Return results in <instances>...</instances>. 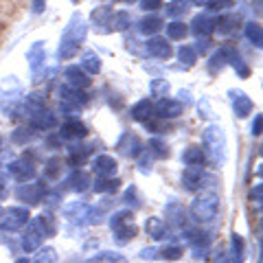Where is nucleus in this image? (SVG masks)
<instances>
[{"label":"nucleus","mask_w":263,"mask_h":263,"mask_svg":"<svg viewBox=\"0 0 263 263\" xmlns=\"http://www.w3.org/2000/svg\"><path fill=\"white\" fill-rule=\"evenodd\" d=\"M197 110H200V117H211V108H209L206 99H202V101L197 103Z\"/></svg>","instance_id":"13d9d810"},{"label":"nucleus","mask_w":263,"mask_h":263,"mask_svg":"<svg viewBox=\"0 0 263 263\" xmlns=\"http://www.w3.org/2000/svg\"><path fill=\"white\" fill-rule=\"evenodd\" d=\"M180 180H182V189L184 191H202V189H206L209 182L213 184L215 182V176L206 174V169L204 167H186L182 171V176H180Z\"/></svg>","instance_id":"6e6552de"},{"label":"nucleus","mask_w":263,"mask_h":263,"mask_svg":"<svg viewBox=\"0 0 263 263\" xmlns=\"http://www.w3.org/2000/svg\"><path fill=\"white\" fill-rule=\"evenodd\" d=\"M112 15H114V9L108 5H99L92 9L90 13V22L97 33H110V22H112Z\"/></svg>","instance_id":"4be33fe9"},{"label":"nucleus","mask_w":263,"mask_h":263,"mask_svg":"<svg viewBox=\"0 0 263 263\" xmlns=\"http://www.w3.org/2000/svg\"><path fill=\"white\" fill-rule=\"evenodd\" d=\"M92 171L97 178H117V171H119V162L114 156L108 154H99L97 158L92 160Z\"/></svg>","instance_id":"aec40b11"},{"label":"nucleus","mask_w":263,"mask_h":263,"mask_svg":"<svg viewBox=\"0 0 263 263\" xmlns=\"http://www.w3.org/2000/svg\"><path fill=\"white\" fill-rule=\"evenodd\" d=\"M250 202H252V206L261 209V184H254L250 189Z\"/></svg>","instance_id":"5fc2aeb1"},{"label":"nucleus","mask_w":263,"mask_h":263,"mask_svg":"<svg viewBox=\"0 0 263 263\" xmlns=\"http://www.w3.org/2000/svg\"><path fill=\"white\" fill-rule=\"evenodd\" d=\"M57 97H60V110L64 114H77L81 108H86L88 105V95L84 90H77V88H70V86H60L57 88Z\"/></svg>","instance_id":"423d86ee"},{"label":"nucleus","mask_w":263,"mask_h":263,"mask_svg":"<svg viewBox=\"0 0 263 263\" xmlns=\"http://www.w3.org/2000/svg\"><path fill=\"white\" fill-rule=\"evenodd\" d=\"M117 149H119V154L136 160L138 156L143 154V143H141V138H138L136 134H132V132H123L119 143H117Z\"/></svg>","instance_id":"a211bd4d"},{"label":"nucleus","mask_w":263,"mask_h":263,"mask_svg":"<svg viewBox=\"0 0 263 263\" xmlns=\"http://www.w3.org/2000/svg\"><path fill=\"white\" fill-rule=\"evenodd\" d=\"M243 33H246V37H248V42L252 46L261 48V44H263V31H261L259 22H246L243 24Z\"/></svg>","instance_id":"ea45409f"},{"label":"nucleus","mask_w":263,"mask_h":263,"mask_svg":"<svg viewBox=\"0 0 263 263\" xmlns=\"http://www.w3.org/2000/svg\"><path fill=\"white\" fill-rule=\"evenodd\" d=\"M22 95V86L15 77H5L0 81V105H3L5 117H11L15 110V103L20 101Z\"/></svg>","instance_id":"0eeeda50"},{"label":"nucleus","mask_w":263,"mask_h":263,"mask_svg":"<svg viewBox=\"0 0 263 263\" xmlns=\"http://www.w3.org/2000/svg\"><path fill=\"white\" fill-rule=\"evenodd\" d=\"M202 141H204V154H206V160H211L215 167H221L226 162V156H228V143H226V134L221 125H209L202 134Z\"/></svg>","instance_id":"7ed1b4c3"},{"label":"nucleus","mask_w":263,"mask_h":263,"mask_svg":"<svg viewBox=\"0 0 263 263\" xmlns=\"http://www.w3.org/2000/svg\"><path fill=\"white\" fill-rule=\"evenodd\" d=\"M33 129L31 127H18V129H13V134H11V141L15 143V145H27V143H31L33 141Z\"/></svg>","instance_id":"de8ad7c7"},{"label":"nucleus","mask_w":263,"mask_h":263,"mask_svg":"<svg viewBox=\"0 0 263 263\" xmlns=\"http://www.w3.org/2000/svg\"><path fill=\"white\" fill-rule=\"evenodd\" d=\"M64 79H66V86L77 88V90H86V88L92 86V79H90V75H86L79 66H68V68L64 70Z\"/></svg>","instance_id":"393cba45"},{"label":"nucleus","mask_w":263,"mask_h":263,"mask_svg":"<svg viewBox=\"0 0 263 263\" xmlns=\"http://www.w3.org/2000/svg\"><path fill=\"white\" fill-rule=\"evenodd\" d=\"M261 123H263V117L261 114H257V117H254V121H252V136H261Z\"/></svg>","instance_id":"4d7b16f0"},{"label":"nucleus","mask_w":263,"mask_h":263,"mask_svg":"<svg viewBox=\"0 0 263 263\" xmlns=\"http://www.w3.org/2000/svg\"><path fill=\"white\" fill-rule=\"evenodd\" d=\"M184 114V103L178 101V99H158V103L154 105V117H158L162 121H171V119H178Z\"/></svg>","instance_id":"2eb2a0df"},{"label":"nucleus","mask_w":263,"mask_h":263,"mask_svg":"<svg viewBox=\"0 0 263 263\" xmlns=\"http://www.w3.org/2000/svg\"><path fill=\"white\" fill-rule=\"evenodd\" d=\"M138 7H141L145 13H156V9L162 7V0H138Z\"/></svg>","instance_id":"3c124183"},{"label":"nucleus","mask_w":263,"mask_h":263,"mask_svg":"<svg viewBox=\"0 0 263 263\" xmlns=\"http://www.w3.org/2000/svg\"><path fill=\"white\" fill-rule=\"evenodd\" d=\"M24 112L29 114V127L31 129L48 132V129L57 127V117H55L51 110H46L44 105H42V108H29V110H24Z\"/></svg>","instance_id":"ddd939ff"},{"label":"nucleus","mask_w":263,"mask_h":263,"mask_svg":"<svg viewBox=\"0 0 263 263\" xmlns=\"http://www.w3.org/2000/svg\"><path fill=\"white\" fill-rule=\"evenodd\" d=\"M186 241L191 246V250L197 259H202L204 254L209 252V246H211V233L206 230H200V228H186Z\"/></svg>","instance_id":"dca6fc26"},{"label":"nucleus","mask_w":263,"mask_h":263,"mask_svg":"<svg viewBox=\"0 0 263 263\" xmlns=\"http://www.w3.org/2000/svg\"><path fill=\"white\" fill-rule=\"evenodd\" d=\"M3 213H5V209H3V204H0V217H3Z\"/></svg>","instance_id":"69168bd1"},{"label":"nucleus","mask_w":263,"mask_h":263,"mask_svg":"<svg viewBox=\"0 0 263 263\" xmlns=\"http://www.w3.org/2000/svg\"><path fill=\"white\" fill-rule=\"evenodd\" d=\"M7 178H9V176L5 174V169H0V200L7 197V193H9V191H7Z\"/></svg>","instance_id":"6e6d98bb"},{"label":"nucleus","mask_w":263,"mask_h":263,"mask_svg":"<svg viewBox=\"0 0 263 263\" xmlns=\"http://www.w3.org/2000/svg\"><path fill=\"white\" fill-rule=\"evenodd\" d=\"M86 35H88V24L84 20V15L75 11L70 15L68 24H66L64 31H62L57 57H60V60H72V57L79 53V46L84 44Z\"/></svg>","instance_id":"f257e3e1"},{"label":"nucleus","mask_w":263,"mask_h":263,"mask_svg":"<svg viewBox=\"0 0 263 263\" xmlns=\"http://www.w3.org/2000/svg\"><path fill=\"white\" fill-rule=\"evenodd\" d=\"M217 213H219V195L213 189H202L193 197L191 206H189V215L197 224H211L217 217Z\"/></svg>","instance_id":"f03ea898"},{"label":"nucleus","mask_w":263,"mask_h":263,"mask_svg":"<svg viewBox=\"0 0 263 263\" xmlns=\"http://www.w3.org/2000/svg\"><path fill=\"white\" fill-rule=\"evenodd\" d=\"M145 53L149 57H154V60H169V57L174 55V48H171L167 37L154 35L145 42Z\"/></svg>","instance_id":"6ab92c4d"},{"label":"nucleus","mask_w":263,"mask_h":263,"mask_svg":"<svg viewBox=\"0 0 263 263\" xmlns=\"http://www.w3.org/2000/svg\"><path fill=\"white\" fill-rule=\"evenodd\" d=\"M121 186L119 178H97L92 182V189L97 193H117Z\"/></svg>","instance_id":"a19ab883"},{"label":"nucleus","mask_w":263,"mask_h":263,"mask_svg":"<svg viewBox=\"0 0 263 263\" xmlns=\"http://www.w3.org/2000/svg\"><path fill=\"white\" fill-rule=\"evenodd\" d=\"M62 171H64V162H62V158L53 156V158H48V160L44 162L42 178L46 180V182H57V180L62 178Z\"/></svg>","instance_id":"473e14b6"},{"label":"nucleus","mask_w":263,"mask_h":263,"mask_svg":"<svg viewBox=\"0 0 263 263\" xmlns=\"http://www.w3.org/2000/svg\"><path fill=\"white\" fill-rule=\"evenodd\" d=\"M191 31L197 40H209V35L215 31V20H213L209 13L195 15L193 22H191Z\"/></svg>","instance_id":"a878e982"},{"label":"nucleus","mask_w":263,"mask_h":263,"mask_svg":"<svg viewBox=\"0 0 263 263\" xmlns=\"http://www.w3.org/2000/svg\"><path fill=\"white\" fill-rule=\"evenodd\" d=\"M29 221H31L29 209L11 206L3 213V217H0V230H3V233H18V230H22Z\"/></svg>","instance_id":"1a4fd4ad"},{"label":"nucleus","mask_w":263,"mask_h":263,"mask_svg":"<svg viewBox=\"0 0 263 263\" xmlns=\"http://www.w3.org/2000/svg\"><path fill=\"white\" fill-rule=\"evenodd\" d=\"M189 7H191V0H171L164 7V13H167V18L171 20H178L180 15H184L189 11Z\"/></svg>","instance_id":"58836bf2"},{"label":"nucleus","mask_w":263,"mask_h":263,"mask_svg":"<svg viewBox=\"0 0 263 263\" xmlns=\"http://www.w3.org/2000/svg\"><path fill=\"white\" fill-rule=\"evenodd\" d=\"M233 7H235V0H211L206 5V9L213 13H224L228 9H233Z\"/></svg>","instance_id":"8fccbe9b"},{"label":"nucleus","mask_w":263,"mask_h":263,"mask_svg":"<svg viewBox=\"0 0 263 263\" xmlns=\"http://www.w3.org/2000/svg\"><path fill=\"white\" fill-rule=\"evenodd\" d=\"M145 230H147V235H149L152 239H156V241L164 239V237H167V233H169L167 224H164L160 217H149V219H147V221H145Z\"/></svg>","instance_id":"c9c22d12"},{"label":"nucleus","mask_w":263,"mask_h":263,"mask_svg":"<svg viewBox=\"0 0 263 263\" xmlns=\"http://www.w3.org/2000/svg\"><path fill=\"white\" fill-rule=\"evenodd\" d=\"M70 3H72V5H77V3H79V0H70Z\"/></svg>","instance_id":"338daca9"},{"label":"nucleus","mask_w":263,"mask_h":263,"mask_svg":"<svg viewBox=\"0 0 263 263\" xmlns=\"http://www.w3.org/2000/svg\"><path fill=\"white\" fill-rule=\"evenodd\" d=\"M88 125L84 121H79L75 117H70V119H66L62 125H60V138L62 141H70V143H79V141H84V138L88 136Z\"/></svg>","instance_id":"4468645a"},{"label":"nucleus","mask_w":263,"mask_h":263,"mask_svg":"<svg viewBox=\"0 0 263 263\" xmlns=\"http://www.w3.org/2000/svg\"><path fill=\"white\" fill-rule=\"evenodd\" d=\"M101 209H95L86 202H68L62 206V215L70 221V224H99L101 217Z\"/></svg>","instance_id":"39448f33"},{"label":"nucleus","mask_w":263,"mask_h":263,"mask_svg":"<svg viewBox=\"0 0 263 263\" xmlns=\"http://www.w3.org/2000/svg\"><path fill=\"white\" fill-rule=\"evenodd\" d=\"M224 66H226V48L219 46L217 51L211 55V60H209V72H211V75H217Z\"/></svg>","instance_id":"c03bdc74"},{"label":"nucleus","mask_w":263,"mask_h":263,"mask_svg":"<svg viewBox=\"0 0 263 263\" xmlns=\"http://www.w3.org/2000/svg\"><path fill=\"white\" fill-rule=\"evenodd\" d=\"M228 257H230V263H243V259H246V241H243V237L239 233L230 235V252H228Z\"/></svg>","instance_id":"2f4dec72"},{"label":"nucleus","mask_w":263,"mask_h":263,"mask_svg":"<svg viewBox=\"0 0 263 263\" xmlns=\"http://www.w3.org/2000/svg\"><path fill=\"white\" fill-rule=\"evenodd\" d=\"M164 31H167L169 42H182V40L189 35V24L180 22V20H171L167 27H164Z\"/></svg>","instance_id":"e433bc0d"},{"label":"nucleus","mask_w":263,"mask_h":263,"mask_svg":"<svg viewBox=\"0 0 263 263\" xmlns=\"http://www.w3.org/2000/svg\"><path fill=\"white\" fill-rule=\"evenodd\" d=\"M213 263H230L228 252H226V250H219V252H215V259H213Z\"/></svg>","instance_id":"bf43d9fd"},{"label":"nucleus","mask_w":263,"mask_h":263,"mask_svg":"<svg viewBox=\"0 0 263 263\" xmlns=\"http://www.w3.org/2000/svg\"><path fill=\"white\" fill-rule=\"evenodd\" d=\"M46 195V186H44V180L42 182H24L15 189V197H18V202H24L27 206H37L40 202L44 200Z\"/></svg>","instance_id":"f8f14e48"},{"label":"nucleus","mask_w":263,"mask_h":263,"mask_svg":"<svg viewBox=\"0 0 263 263\" xmlns=\"http://www.w3.org/2000/svg\"><path fill=\"white\" fill-rule=\"evenodd\" d=\"M160 29H164V22L158 13H145L141 22H138V31L147 37H154L156 33H160Z\"/></svg>","instance_id":"c85d7f7f"},{"label":"nucleus","mask_w":263,"mask_h":263,"mask_svg":"<svg viewBox=\"0 0 263 263\" xmlns=\"http://www.w3.org/2000/svg\"><path fill=\"white\" fill-rule=\"evenodd\" d=\"M88 263H127V259L123 257L119 252H112V250H103L95 254V257H90Z\"/></svg>","instance_id":"37998d69"},{"label":"nucleus","mask_w":263,"mask_h":263,"mask_svg":"<svg viewBox=\"0 0 263 263\" xmlns=\"http://www.w3.org/2000/svg\"><path fill=\"white\" fill-rule=\"evenodd\" d=\"M24 228H27V230H24L22 237H20L22 250L27 252V254H29V252H35V250L40 248V246H42V241H44V235L40 233L37 226L33 224V221H29V224L24 226Z\"/></svg>","instance_id":"b1692460"},{"label":"nucleus","mask_w":263,"mask_h":263,"mask_svg":"<svg viewBox=\"0 0 263 263\" xmlns=\"http://www.w3.org/2000/svg\"><path fill=\"white\" fill-rule=\"evenodd\" d=\"M178 62L184 66V68H191V66L197 62V51H195V46L191 44H182L178 48Z\"/></svg>","instance_id":"79ce46f5"},{"label":"nucleus","mask_w":263,"mask_h":263,"mask_svg":"<svg viewBox=\"0 0 263 263\" xmlns=\"http://www.w3.org/2000/svg\"><path fill=\"white\" fill-rule=\"evenodd\" d=\"M182 162L186 167H204L206 162V154H204L202 145H191L182 152Z\"/></svg>","instance_id":"7c9ffc66"},{"label":"nucleus","mask_w":263,"mask_h":263,"mask_svg":"<svg viewBox=\"0 0 263 263\" xmlns=\"http://www.w3.org/2000/svg\"><path fill=\"white\" fill-rule=\"evenodd\" d=\"M90 152H92V147H90V145H81V143L72 145V147H68V162L72 164V167H79V164L86 162Z\"/></svg>","instance_id":"4c0bfd02"},{"label":"nucleus","mask_w":263,"mask_h":263,"mask_svg":"<svg viewBox=\"0 0 263 263\" xmlns=\"http://www.w3.org/2000/svg\"><path fill=\"white\" fill-rule=\"evenodd\" d=\"M0 154H3V136H0Z\"/></svg>","instance_id":"0e129e2a"},{"label":"nucleus","mask_w":263,"mask_h":263,"mask_svg":"<svg viewBox=\"0 0 263 263\" xmlns=\"http://www.w3.org/2000/svg\"><path fill=\"white\" fill-rule=\"evenodd\" d=\"M46 9V0H33V13H42Z\"/></svg>","instance_id":"052dcab7"},{"label":"nucleus","mask_w":263,"mask_h":263,"mask_svg":"<svg viewBox=\"0 0 263 263\" xmlns=\"http://www.w3.org/2000/svg\"><path fill=\"white\" fill-rule=\"evenodd\" d=\"M211 0H191V5H197V7H206Z\"/></svg>","instance_id":"680f3d73"},{"label":"nucleus","mask_w":263,"mask_h":263,"mask_svg":"<svg viewBox=\"0 0 263 263\" xmlns=\"http://www.w3.org/2000/svg\"><path fill=\"white\" fill-rule=\"evenodd\" d=\"M147 152H149L154 158H169V147H167V143H164L162 138H152Z\"/></svg>","instance_id":"49530a36"},{"label":"nucleus","mask_w":263,"mask_h":263,"mask_svg":"<svg viewBox=\"0 0 263 263\" xmlns=\"http://www.w3.org/2000/svg\"><path fill=\"white\" fill-rule=\"evenodd\" d=\"M79 68L84 70L86 75H99V72H101V57H99L95 51H86L81 55Z\"/></svg>","instance_id":"f704fd0d"},{"label":"nucleus","mask_w":263,"mask_h":263,"mask_svg":"<svg viewBox=\"0 0 263 263\" xmlns=\"http://www.w3.org/2000/svg\"><path fill=\"white\" fill-rule=\"evenodd\" d=\"M129 117L138 121V123H145V121H149L154 117V103H152V99H141V101H136L134 105H132V110H129Z\"/></svg>","instance_id":"c756f323"},{"label":"nucleus","mask_w":263,"mask_h":263,"mask_svg":"<svg viewBox=\"0 0 263 263\" xmlns=\"http://www.w3.org/2000/svg\"><path fill=\"white\" fill-rule=\"evenodd\" d=\"M164 213H167V228L176 230V233L186 230V211H184L182 204L171 202L164 206Z\"/></svg>","instance_id":"412c9836"},{"label":"nucleus","mask_w":263,"mask_h":263,"mask_svg":"<svg viewBox=\"0 0 263 263\" xmlns=\"http://www.w3.org/2000/svg\"><path fill=\"white\" fill-rule=\"evenodd\" d=\"M239 27H241V15L239 13H226V15H219V20H215V31L224 37L237 33Z\"/></svg>","instance_id":"bb28decb"},{"label":"nucleus","mask_w":263,"mask_h":263,"mask_svg":"<svg viewBox=\"0 0 263 263\" xmlns=\"http://www.w3.org/2000/svg\"><path fill=\"white\" fill-rule=\"evenodd\" d=\"M224 48H226V64L233 66V68L237 70V75H239L241 79H248L250 77V66L241 60L239 51H237L233 44H224Z\"/></svg>","instance_id":"cd10ccee"},{"label":"nucleus","mask_w":263,"mask_h":263,"mask_svg":"<svg viewBox=\"0 0 263 263\" xmlns=\"http://www.w3.org/2000/svg\"><path fill=\"white\" fill-rule=\"evenodd\" d=\"M149 92H152V97H160V99H164V97L169 95V81L154 79L152 84H149Z\"/></svg>","instance_id":"09e8293b"},{"label":"nucleus","mask_w":263,"mask_h":263,"mask_svg":"<svg viewBox=\"0 0 263 263\" xmlns=\"http://www.w3.org/2000/svg\"><path fill=\"white\" fill-rule=\"evenodd\" d=\"M27 62H29V68H31L33 84H37L40 77L44 75V68H46V46H44V42H33L29 46Z\"/></svg>","instance_id":"9b49d317"},{"label":"nucleus","mask_w":263,"mask_h":263,"mask_svg":"<svg viewBox=\"0 0 263 263\" xmlns=\"http://www.w3.org/2000/svg\"><path fill=\"white\" fill-rule=\"evenodd\" d=\"M5 174L11 176L15 182L24 184V182H31V180L35 178L37 169H35V162H33L31 158L22 156V158H15V160H11L9 164H7V167H5Z\"/></svg>","instance_id":"9d476101"},{"label":"nucleus","mask_w":263,"mask_h":263,"mask_svg":"<svg viewBox=\"0 0 263 263\" xmlns=\"http://www.w3.org/2000/svg\"><path fill=\"white\" fill-rule=\"evenodd\" d=\"M66 189H70V191H75V193H84L86 189H88V184H90V176L86 174V171H79V169H75L72 174L66 178Z\"/></svg>","instance_id":"72a5a7b5"},{"label":"nucleus","mask_w":263,"mask_h":263,"mask_svg":"<svg viewBox=\"0 0 263 263\" xmlns=\"http://www.w3.org/2000/svg\"><path fill=\"white\" fill-rule=\"evenodd\" d=\"M184 254L182 246H164V248H143L141 259H160V261H178Z\"/></svg>","instance_id":"f3484780"},{"label":"nucleus","mask_w":263,"mask_h":263,"mask_svg":"<svg viewBox=\"0 0 263 263\" xmlns=\"http://www.w3.org/2000/svg\"><path fill=\"white\" fill-rule=\"evenodd\" d=\"M228 95H230V103H233L235 117L237 119H246V117H248V114L252 112V108H254L252 99L246 95L243 90H228Z\"/></svg>","instance_id":"5701e85b"},{"label":"nucleus","mask_w":263,"mask_h":263,"mask_svg":"<svg viewBox=\"0 0 263 263\" xmlns=\"http://www.w3.org/2000/svg\"><path fill=\"white\" fill-rule=\"evenodd\" d=\"M123 202L125 204H134V206H138V191H136V186H129L125 195H123Z\"/></svg>","instance_id":"864d4df0"},{"label":"nucleus","mask_w":263,"mask_h":263,"mask_svg":"<svg viewBox=\"0 0 263 263\" xmlns=\"http://www.w3.org/2000/svg\"><path fill=\"white\" fill-rule=\"evenodd\" d=\"M55 261H57V252L53 248H46V250L40 252L37 263H55Z\"/></svg>","instance_id":"603ef678"},{"label":"nucleus","mask_w":263,"mask_h":263,"mask_svg":"<svg viewBox=\"0 0 263 263\" xmlns=\"http://www.w3.org/2000/svg\"><path fill=\"white\" fill-rule=\"evenodd\" d=\"M114 3H125V5H132L134 0H114Z\"/></svg>","instance_id":"e2e57ef3"},{"label":"nucleus","mask_w":263,"mask_h":263,"mask_svg":"<svg viewBox=\"0 0 263 263\" xmlns=\"http://www.w3.org/2000/svg\"><path fill=\"white\" fill-rule=\"evenodd\" d=\"M110 228L114 233V239H117L119 243L132 241L138 235V226L134 224V211H129V209L117 211L110 217Z\"/></svg>","instance_id":"20e7f679"},{"label":"nucleus","mask_w":263,"mask_h":263,"mask_svg":"<svg viewBox=\"0 0 263 263\" xmlns=\"http://www.w3.org/2000/svg\"><path fill=\"white\" fill-rule=\"evenodd\" d=\"M127 27H132V15L129 11H117L112 15V22H110V31H127Z\"/></svg>","instance_id":"a18cd8bd"}]
</instances>
